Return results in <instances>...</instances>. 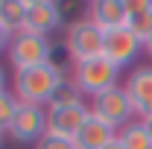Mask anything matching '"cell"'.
<instances>
[{
    "label": "cell",
    "mask_w": 152,
    "mask_h": 149,
    "mask_svg": "<svg viewBox=\"0 0 152 149\" xmlns=\"http://www.w3.org/2000/svg\"><path fill=\"white\" fill-rule=\"evenodd\" d=\"M61 67L56 61L50 64H41V67H26V70H15V79H12V93L18 96V102L23 105H50L56 88L61 85Z\"/></svg>",
    "instance_id": "obj_1"
},
{
    "label": "cell",
    "mask_w": 152,
    "mask_h": 149,
    "mask_svg": "<svg viewBox=\"0 0 152 149\" xmlns=\"http://www.w3.org/2000/svg\"><path fill=\"white\" fill-rule=\"evenodd\" d=\"M73 82L82 88V93H88L94 99V96L120 85V67L111 64L105 56L88 58V61H79L73 67Z\"/></svg>",
    "instance_id": "obj_2"
},
{
    "label": "cell",
    "mask_w": 152,
    "mask_h": 149,
    "mask_svg": "<svg viewBox=\"0 0 152 149\" xmlns=\"http://www.w3.org/2000/svg\"><path fill=\"white\" fill-rule=\"evenodd\" d=\"M53 41L44 35H35V32H18L12 35V44H9V61L15 70H26V67H41V64H50L53 61Z\"/></svg>",
    "instance_id": "obj_3"
},
{
    "label": "cell",
    "mask_w": 152,
    "mask_h": 149,
    "mask_svg": "<svg viewBox=\"0 0 152 149\" xmlns=\"http://www.w3.org/2000/svg\"><path fill=\"white\" fill-rule=\"evenodd\" d=\"M102 41H105V32L96 26L91 18H79L67 26V38H64V53L73 58L76 64L79 61H88V58L102 56Z\"/></svg>",
    "instance_id": "obj_4"
},
{
    "label": "cell",
    "mask_w": 152,
    "mask_h": 149,
    "mask_svg": "<svg viewBox=\"0 0 152 149\" xmlns=\"http://www.w3.org/2000/svg\"><path fill=\"white\" fill-rule=\"evenodd\" d=\"M88 108H91L94 117H99L102 123H108V126L117 129V131L134 120V105H132V99H129V93H126L123 85H117V88H111V91L94 96Z\"/></svg>",
    "instance_id": "obj_5"
},
{
    "label": "cell",
    "mask_w": 152,
    "mask_h": 149,
    "mask_svg": "<svg viewBox=\"0 0 152 149\" xmlns=\"http://www.w3.org/2000/svg\"><path fill=\"white\" fill-rule=\"evenodd\" d=\"M47 131H50V111H47L44 105H23V102H20L18 114H15V120H12L9 134H12L18 143H38Z\"/></svg>",
    "instance_id": "obj_6"
},
{
    "label": "cell",
    "mask_w": 152,
    "mask_h": 149,
    "mask_svg": "<svg viewBox=\"0 0 152 149\" xmlns=\"http://www.w3.org/2000/svg\"><path fill=\"white\" fill-rule=\"evenodd\" d=\"M140 50H143V41H140L137 35H132L126 26L105 32V41H102V56L108 58L111 64H117L120 70H123V67H129L134 58L140 56Z\"/></svg>",
    "instance_id": "obj_7"
},
{
    "label": "cell",
    "mask_w": 152,
    "mask_h": 149,
    "mask_svg": "<svg viewBox=\"0 0 152 149\" xmlns=\"http://www.w3.org/2000/svg\"><path fill=\"white\" fill-rule=\"evenodd\" d=\"M61 26V3L53 0H29L26 3V26L23 32H35V35H53Z\"/></svg>",
    "instance_id": "obj_8"
},
{
    "label": "cell",
    "mask_w": 152,
    "mask_h": 149,
    "mask_svg": "<svg viewBox=\"0 0 152 149\" xmlns=\"http://www.w3.org/2000/svg\"><path fill=\"white\" fill-rule=\"evenodd\" d=\"M123 88H126V93H129V99L134 105V114L140 120L149 117L152 114V64H137L126 76Z\"/></svg>",
    "instance_id": "obj_9"
},
{
    "label": "cell",
    "mask_w": 152,
    "mask_h": 149,
    "mask_svg": "<svg viewBox=\"0 0 152 149\" xmlns=\"http://www.w3.org/2000/svg\"><path fill=\"white\" fill-rule=\"evenodd\" d=\"M88 18L102 32L120 29V26H126V18H129V0H96L88 6Z\"/></svg>",
    "instance_id": "obj_10"
},
{
    "label": "cell",
    "mask_w": 152,
    "mask_h": 149,
    "mask_svg": "<svg viewBox=\"0 0 152 149\" xmlns=\"http://www.w3.org/2000/svg\"><path fill=\"white\" fill-rule=\"evenodd\" d=\"M50 111V108H47ZM91 117V108L88 105H67V108H53L50 111V134H58V137H70L73 140L76 131L85 126V120Z\"/></svg>",
    "instance_id": "obj_11"
},
{
    "label": "cell",
    "mask_w": 152,
    "mask_h": 149,
    "mask_svg": "<svg viewBox=\"0 0 152 149\" xmlns=\"http://www.w3.org/2000/svg\"><path fill=\"white\" fill-rule=\"evenodd\" d=\"M114 140H117V129H111L108 123H102L99 117L91 114L85 120V126L76 131L73 146L76 149H105V146H111Z\"/></svg>",
    "instance_id": "obj_12"
},
{
    "label": "cell",
    "mask_w": 152,
    "mask_h": 149,
    "mask_svg": "<svg viewBox=\"0 0 152 149\" xmlns=\"http://www.w3.org/2000/svg\"><path fill=\"white\" fill-rule=\"evenodd\" d=\"M126 29L146 44V38L152 35V0H129Z\"/></svg>",
    "instance_id": "obj_13"
},
{
    "label": "cell",
    "mask_w": 152,
    "mask_h": 149,
    "mask_svg": "<svg viewBox=\"0 0 152 149\" xmlns=\"http://www.w3.org/2000/svg\"><path fill=\"white\" fill-rule=\"evenodd\" d=\"M0 26L12 35L23 32L26 26V3L23 0H0Z\"/></svg>",
    "instance_id": "obj_14"
},
{
    "label": "cell",
    "mask_w": 152,
    "mask_h": 149,
    "mask_svg": "<svg viewBox=\"0 0 152 149\" xmlns=\"http://www.w3.org/2000/svg\"><path fill=\"white\" fill-rule=\"evenodd\" d=\"M117 140L123 143V149H152V140L140 120H132L129 126H123L117 131Z\"/></svg>",
    "instance_id": "obj_15"
},
{
    "label": "cell",
    "mask_w": 152,
    "mask_h": 149,
    "mask_svg": "<svg viewBox=\"0 0 152 149\" xmlns=\"http://www.w3.org/2000/svg\"><path fill=\"white\" fill-rule=\"evenodd\" d=\"M67 105H82V88L76 85L73 79H61V85L56 88V93H53V99H50V111L53 108H67Z\"/></svg>",
    "instance_id": "obj_16"
},
{
    "label": "cell",
    "mask_w": 152,
    "mask_h": 149,
    "mask_svg": "<svg viewBox=\"0 0 152 149\" xmlns=\"http://www.w3.org/2000/svg\"><path fill=\"white\" fill-rule=\"evenodd\" d=\"M18 108H20V102H18V96H15L12 91L0 93V131L12 129V120H15Z\"/></svg>",
    "instance_id": "obj_17"
},
{
    "label": "cell",
    "mask_w": 152,
    "mask_h": 149,
    "mask_svg": "<svg viewBox=\"0 0 152 149\" xmlns=\"http://www.w3.org/2000/svg\"><path fill=\"white\" fill-rule=\"evenodd\" d=\"M35 149H76V146H73L70 137H58V134H50V131H47L35 143Z\"/></svg>",
    "instance_id": "obj_18"
},
{
    "label": "cell",
    "mask_w": 152,
    "mask_h": 149,
    "mask_svg": "<svg viewBox=\"0 0 152 149\" xmlns=\"http://www.w3.org/2000/svg\"><path fill=\"white\" fill-rule=\"evenodd\" d=\"M9 44H12V32H6L0 26V53H9Z\"/></svg>",
    "instance_id": "obj_19"
},
{
    "label": "cell",
    "mask_w": 152,
    "mask_h": 149,
    "mask_svg": "<svg viewBox=\"0 0 152 149\" xmlns=\"http://www.w3.org/2000/svg\"><path fill=\"white\" fill-rule=\"evenodd\" d=\"M9 82H6V70H3V64H0V93H6L9 88H6Z\"/></svg>",
    "instance_id": "obj_20"
},
{
    "label": "cell",
    "mask_w": 152,
    "mask_h": 149,
    "mask_svg": "<svg viewBox=\"0 0 152 149\" xmlns=\"http://www.w3.org/2000/svg\"><path fill=\"white\" fill-rule=\"evenodd\" d=\"M140 123H143V129H146V134H149V140H152V114H149V117H143Z\"/></svg>",
    "instance_id": "obj_21"
},
{
    "label": "cell",
    "mask_w": 152,
    "mask_h": 149,
    "mask_svg": "<svg viewBox=\"0 0 152 149\" xmlns=\"http://www.w3.org/2000/svg\"><path fill=\"white\" fill-rule=\"evenodd\" d=\"M143 47H146V53H149V56H152V35L146 38V44H143Z\"/></svg>",
    "instance_id": "obj_22"
},
{
    "label": "cell",
    "mask_w": 152,
    "mask_h": 149,
    "mask_svg": "<svg viewBox=\"0 0 152 149\" xmlns=\"http://www.w3.org/2000/svg\"><path fill=\"white\" fill-rule=\"evenodd\" d=\"M105 149H123V143H120V140H114L111 146H105Z\"/></svg>",
    "instance_id": "obj_23"
},
{
    "label": "cell",
    "mask_w": 152,
    "mask_h": 149,
    "mask_svg": "<svg viewBox=\"0 0 152 149\" xmlns=\"http://www.w3.org/2000/svg\"><path fill=\"white\" fill-rule=\"evenodd\" d=\"M0 149H3V131H0Z\"/></svg>",
    "instance_id": "obj_24"
}]
</instances>
